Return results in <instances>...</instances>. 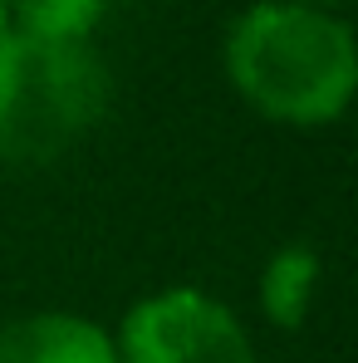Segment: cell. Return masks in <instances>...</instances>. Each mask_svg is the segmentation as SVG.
<instances>
[{
	"label": "cell",
	"instance_id": "2",
	"mask_svg": "<svg viewBox=\"0 0 358 363\" xmlns=\"http://www.w3.org/2000/svg\"><path fill=\"white\" fill-rule=\"evenodd\" d=\"M108 113V69L89 40L0 35V162L45 167Z\"/></svg>",
	"mask_w": 358,
	"mask_h": 363
},
{
	"label": "cell",
	"instance_id": "4",
	"mask_svg": "<svg viewBox=\"0 0 358 363\" xmlns=\"http://www.w3.org/2000/svg\"><path fill=\"white\" fill-rule=\"evenodd\" d=\"M0 363H118V349L94 319L45 309L0 324Z\"/></svg>",
	"mask_w": 358,
	"mask_h": 363
},
{
	"label": "cell",
	"instance_id": "1",
	"mask_svg": "<svg viewBox=\"0 0 358 363\" xmlns=\"http://www.w3.org/2000/svg\"><path fill=\"white\" fill-rule=\"evenodd\" d=\"M226 79L270 123L324 128L358 89V45L349 20L299 0H260L240 10L221 45Z\"/></svg>",
	"mask_w": 358,
	"mask_h": 363
},
{
	"label": "cell",
	"instance_id": "8",
	"mask_svg": "<svg viewBox=\"0 0 358 363\" xmlns=\"http://www.w3.org/2000/svg\"><path fill=\"white\" fill-rule=\"evenodd\" d=\"M10 30V10H5V0H0V35Z\"/></svg>",
	"mask_w": 358,
	"mask_h": 363
},
{
	"label": "cell",
	"instance_id": "3",
	"mask_svg": "<svg viewBox=\"0 0 358 363\" xmlns=\"http://www.w3.org/2000/svg\"><path fill=\"white\" fill-rule=\"evenodd\" d=\"M113 349L118 363H255L250 334L231 304L191 285L138 300L123 314Z\"/></svg>",
	"mask_w": 358,
	"mask_h": 363
},
{
	"label": "cell",
	"instance_id": "6",
	"mask_svg": "<svg viewBox=\"0 0 358 363\" xmlns=\"http://www.w3.org/2000/svg\"><path fill=\"white\" fill-rule=\"evenodd\" d=\"M108 0H5L10 30L40 35V40H89L104 20Z\"/></svg>",
	"mask_w": 358,
	"mask_h": 363
},
{
	"label": "cell",
	"instance_id": "7",
	"mask_svg": "<svg viewBox=\"0 0 358 363\" xmlns=\"http://www.w3.org/2000/svg\"><path fill=\"white\" fill-rule=\"evenodd\" d=\"M299 5H319V10H329V5H349V0H299Z\"/></svg>",
	"mask_w": 358,
	"mask_h": 363
},
{
	"label": "cell",
	"instance_id": "5",
	"mask_svg": "<svg viewBox=\"0 0 358 363\" xmlns=\"http://www.w3.org/2000/svg\"><path fill=\"white\" fill-rule=\"evenodd\" d=\"M314 280H319V260L309 245H285L265 260V275H260V309L270 324L280 329H299V319L309 314L314 300Z\"/></svg>",
	"mask_w": 358,
	"mask_h": 363
}]
</instances>
